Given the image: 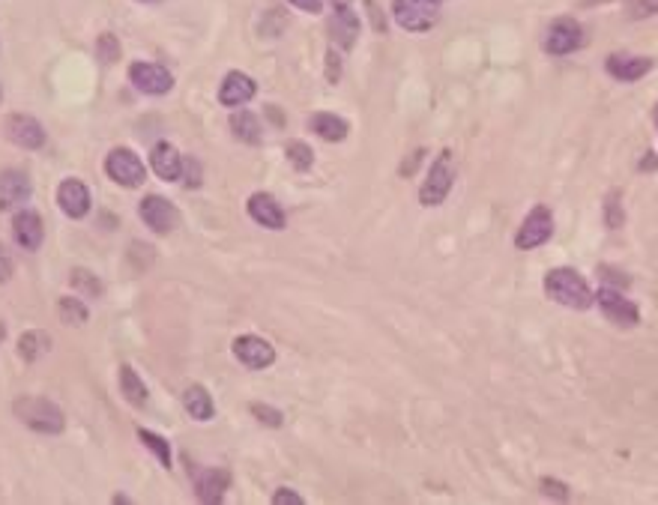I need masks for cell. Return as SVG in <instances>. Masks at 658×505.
I'll return each mask as SVG.
<instances>
[{
	"mask_svg": "<svg viewBox=\"0 0 658 505\" xmlns=\"http://www.w3.org/2000/svg\"><path fill=\"white\" fill-rule=\"evenodd\" d=\"M545 293L557 305H566L575 311H587L596 305V293L590 290L584 275L578 269H569V266H557L545 275Z\"/></svg>",
	"mask_w": 658,
	"mask_h": 505,
	"instance_id": "6da1fadb",
	"label": "cell"
},
{
	"mask_svg": "<svg viewBox=\"0 0 658 505\" xmlns=\"http://www.w3.org/2000/svg\"><path fill=\"white\" fill-rule=\"evenodd\" d=\"M12 413L36 434H63L66 428V416L63 410L48 401V398H39V395H21L12 401Z\"/></svg>",
	"mask_w": 658,
	"mask_h": 505,
	"instance_id": "7a4b0ae2",
	"label": "cell"
},
{
	"mask_svg": "<svg viewBox=\"0 0 658 505\" xmlns=\"http://www.w3.org/2000/svg\"><path fill=\"white\" fill-rule=\"evenodd\" d=\"M452 183H455V162H452V153L443 150L431 162V168H428V174L419 186V204L422 207H440L449 198Z\"/></svg>",
	"mask_w": 658,
	"mask_h": 505,
	"instance_id": "3957f363",
	"label": "cell"
},
{
	"mask_svg": "<svg viewBox=\"0 0 658 505\" xmlns=\"http://www.w3.org/2000/svg\"><path fill=\"white\" fill-rule=\"evenodd\" d=\"M392 18L407 33H425L440 21V0H392Z\"/></svg>",
	"mask_w": 658,
	"mask_h": 505,
	"instance_id": "277c9868",
	"label": "cell"
},
{
	"mask_svg": "<svg viewBox=\"0 0 658 505\" xmlns=\"http://www.w3.org/2000/svg\"><path fill=\"white\" fill-rule=\"evenodd\" d=\"M584 42H587V33H584L581 21H578V18H569V15L551 21L548 33H545V39H542L545 51L554 54V57L575 54L578 48H584Z\"/></svg>",
	"mask_w": 658,
	"mask_h": 505,
	"instance_id": "5b68a950",
	"label": "cell"
},
{
	"mask_svg": "<svg viewBox=\"0 0 658 505\" xmlns=\"http://www.w3.org/2000/svg\"><path fill=\"white\" fill-rule=\"evenodd\" d=\"M105 174L123 186V189H138L144 180H147V168L144 162L129 150V147H114L108 156H105Z\"/></svg>",
	"mask_w": 658,
	"mask_h": 505,
	"instance_id": "8992f818",
	"label": "cell"
},
{
	"mask_svg": "<svg viewBox=\"0 0 658 505\" xmlns=\"http://www.w3.org/2000/svg\"><path fill=\"white\" fill-rule=\"evenodd\" d=\"M551 237H554V213L545 204H536L527 213V219L521 222V228L515 234V246L521 252H533V249L545 246Z\"/></svg>",
	"mask_w": 658,
	"mask_h": 505,
	"instance_id": "52a82bcc",
	"label": "cell"
},
{
	"mask_svg": "<svg viewBox=\"0 0 658 505\" xmlns=\"http://www.w3.org/2000/svg\"><path fill=\"white\" fill-rule=\"evenodd\" d=\"M596 305L602 308V314H605L611 323H617V326H623V329H632V326L641 323V308H638L632 299H626V293L617 290V287H602V290L596 293Z\"/></svg>",
	"mask_w": 658,
	"mask_h": 505,
	"instance_id": "ba28073f",
	"label": "cell"
},
{
	"mask_svg": "<svg viewBox=\"0 0 658 505\" xmlns=\"http://www.w3.org/2000/svg\"><path fill=\"white\" fill-rule=\"evenodd\" d=\"M129 81H132L135 90H141L147 96H165L174 87V75L165 66L147 63V60H138V63L129 66Z\"/></svg>",
	"mask_w": 658,
	"mask_h": 505,
	"instance_id": "9c48e42d",
	"label": "cell"
},
{
	"mask_svg": "<svg viewBox=\"0 0 658 505\" xmlns=\"http://www.w3.org/2000/svg\"><path fill=\"white\" fill-rule=\"evenodd\" d=\"M138 213H141V222L156 234H171L180 225V210L168 198H159V195H147Z\"/></svg>",
	"mask_w": 658,
	"mask_h": 505,
	"instance_id": "30bf717a",
	"label": "cell"
},
{
	"mask_svg": "<svg viewBox=\"0 0 658 505\" xmlns=\"http://www.w3.org/2000/svg\"><path fill=\"white\" fill-rule=\"evenodd\" d=\"M3 135L9 144L21 147V150H39L45 144V129L39 120L27 117V114H9L3 123Z\"/></svg>",
	"mask_w": 658,
	"mask_h": 505,
	"instance_id": "8fae6325",
	"label": "cell"
},
{
	"mask_svg": "<svg viewBox=\"0 0 658 505\" xmlns=\"http://www.w3.org/2000/svg\"><path fill=\"white\" fill-rule=\"evenodd\" d=\"M234 356L252 368V371H261V368H270L276 362V350L267 338H258V335H240L234 341Z\"/></svg>",
	"mask_w": 658,
	"mask_h": 505,
	"instance_id": "7c38bea8",
	"label": "cell"
},
{
	"mask_svg": "<svg viewBox=\"0 0 658 505\" xmlns=\"http://www.w3.org/2000/svg\"><path fill=\"white\" fill-rule=\"evenodd\" d=\"M605 69L611 78L623 81V84H632V81H641L644 75H650L656 69V60L653 57H635V54H611L605 60Z\"/></svg>",
	"mask_w": 658,
	"mask_h": 505,
	"instance_id": "4fadbf2b",
	"label": "cell"
},
{
	"mask_svg": "<svg viewBox=\"0 0 658 505\" xmlns=\"http://www.w3.org/2000/svg\"><path fill=\"white\" fill-rule=\"evenodd\" d=\"M255 93H258V84H255L246 72H240V69L228 72V75L222 78V84H219V102H222L225 108H240V105L252 102Z\"/></svg>",
	"mask_w": 658,
	"mask_h": 505,
	"instance_id": "5bb4252c",
	"label": "cell"
},
{
	"mask_svg": "<svg viewBox=\"0 0 658 505\" xmlns=\"http://www.w3.org/2000/svg\"><path fill=\"white\" fill-rule=\"evenodd\" d=\"M329 39L335 48L350 51L359 39V18L350 6H338L329 18Z\"/></svg>",
	"mask_w": 658,
	"mask_h": 505,
	"instance_id": "9a60e30c",
	"label": "cell"
},
{
	"mask_svg": "<svg viewBox=\"0 0 658 505\" xmlns=\"http://www.w3.org/2000/svg\"><path fill=\"white\" fill-rule=\"evenodd\" d=\"M57 207L69 219H84L90 213V189L81 180H63L57 186Z\"/></svg>",
	"mask_w": 658,
	"mask_h": 505,
	"instance_id": "2e32d148",
	"label": "cell"
},
{
	"mask_svg": "<svg viewBox=\"0 0 658 505\" xmlns=\"http://www.w3.org/2000/svg\"><path fill=\"white\" fill-rule=\"evenodd\" d=\"M246 210H249V216H252L261 228H267V231H282V228H285V213H282L279 201H276L270 192H255V195L249 198Z\"/></svg>",
	"mask_w": 658,
	"mask_h": 505,
	"instance_id": "e0dca14e",
	"label": "cell"
},
{
	"mask_svg": "<svg viewBox=\"0 0 658 505\" xmlns=\"http://www.w3.org/2000/svg\"><path fill=\"white\" fill-rule=\"evenodd\" d=\"M30 177L18 168H6L0 171V213L12 210L18 204H24L30 198Z\"/></svg>",
	"mask_w": 658,
	"mask_h": 505,
	"instance_id": "ac0fdd59",
	"label": "cell"
},
{
	"mask_svg": "<svg viewBox=\"0 0 658 505\" xmlns=\"http://www.w3.org/2000/svg\"><path fill=\"white\" fill-rule=\"evenodd\" d=\"M183 165L186 159L180 156V150L174 144H156L153 153H150V168L159 180H168V183H177L183 177Z\"/></svg>",
	"mask_w": 658,
	"mask_h": 505,
	"instance_id": "d6986e66",
	"label": "cell"
},
{
	"mask_svg": "<svg viewBox=\"0 0 658 505\" xmlns=\"http://www.w3.org/2000/svg\"><path fill=\"white\" fill-rule=\"evenodd\" d=\"M12 237H15L18 249H24V252H36V249L42 246V237H45L39 213H33V210H21V213H15V219H12Z\"/></svg>",
	"mask_w": 658,
	"mask_h": 505,
	"instance_id": "ffe728a7",
	"label": "cell"
},
{
	"mask_svg": "<svg viewBox=\"0 0 658 505\" xmlns=\"http://www.w3.org/2000/svg\"><path fill=\"white\" fill-rule=\"evenodd\" d=\"M228 488H231V473L228 470L210 467V470L195 476V494H198L201 503H222Z\"/></svg>",
	"mask_w": 658,
	"mask_h": 505,
	"instance_id": "44dd1931",
	"label": "cell"
},
{
	"mask_svg": "<svg viewBox=\"0 0 658 505\" xmlns=\"http://www.w3.org/2000/svg\"><path fill=\"white\" fill-rule=\"evenodd\" d=\"M183 404H186V413H189L195 422H207V419H213V413H216V404H213L210 392H207L201 383H192V386L183 392Z\"/></svg>",
	"mask_w": 658,
	"mask_h": 505,
	"instance_id": "7402d4cb",
	"label": "cell"
},
{
	"mask_svg": "<svg viewBox=\"0 0 658 505\" xmlns=\"http://www.w3.org/2000/svg\"><path fill=\"white\" fill-rule=\"evenodd\" d=\"M312 132H315L318 138H324V141H332V144H338V141H344V138H347V132H350V123H347L344 117H338V114H329V111H318V114L312 117Z\"/></svg>",
	"mask_w": 658,
	"mask_h": 505,
	"instance_id": "603a6c76",
	"label": "cell"
},
{
	"mask_svg": "<svg viewBox=\"0 0 658 505\" xmlns=\"http://www.w3.org/2000/svg\"><path fill=\"white\" fill-rule=\"evenodd\" d=\"M120 395H123L129 404H135V407H144V404H147V386H144V380L138 377V371H135L132 365H123V368H120Z\"/></svg>",
	"mask_w": 658,
	"mask_h": 505,
	"instance_id": "cb8c5ba5",
	"label": "cell"
},
{
	"mask_svg": "<svg viewBox=\"0 0 658 505\" xmlns=\"http://www.w3.org/2000/svg\"><path fill=\"white\" fill-rule=\"evenodd\" d=\"M48 347H51V338H48V332H39V329H30V332H24V335L18 338V356H21L24 362L42 359V356L48 353Z\"/></svg>",
	"mask_w": 658,
	"mask_h": 505,
	"instance_id": "d4e9b609",
	"label": "cell"
},
{
	"mask_svg": "<svg viewBox=\"0 0 658 505\" xmlns=\"http://www.w3.org/2000/svg\"><path fill=\"white\" fill-rule=\"evenodd\" d=\"M231 132L243 141V144H261V120L252 111H237L231 117Z\"/></svg>",
	"mask_w": 658,
	"mask_h": 505,
	"instance_id": "484cf974",
	"label": "cell"
},
{
	"mask_svg": "<svg viewBox=\"0 0 658 505\" xmlns=\"http://www.w3.org/2000/svg\"><path fill=\"white\" fill-rule=\"evenodd\" d=\"M138 440L156 455V461H159L165 470H171V446H168L165 437H159V434H153V431H147V428H138Z\"/></svg>",
	"mask_w": 658,
	"mask_h": 505,
	"instance_id": "4316f807",
	"label": "cell"
},
{
	"mask_svg": "<svg viewBox=\"0 0 658 505\" xmlns=\"http://www.w3.org/2000/svg\"><path fill=\"white\" fill-rule=\"evenodd\" d=\"M57 311H60V317H63L66 323H72V326H81V323H87V317H90L87 305H84L81 299H75V296H63V299L57 302Z\"/></svg>",
	"mask_w": 658,
	"mask_h": 505,
	"instance_id": "83f0119b",
	"label": "cell"
},
{
	"mask_svg": "<svg viewBox=\"0 0 658 505\" xmlns=\"http://www.w3.org/2000/svg\"><path fill=\"white\" fill-rule=\"evenodd\" d=\"M285 153H288V162L294 165V171H309L315 165V153L306 141H291L285 147Z\"/></svg>",
	"mask_w": 658,
	"mask_h": 505,
	"instance_id": "f1b7e54d",
	"label": "cell"
},
{
	"mask_svg": "<svg viewBox=\"0 0 658 505\" xmlns=\"http://www.w3.org/2000/svg\"><path fill=\"white\" fill-rule=\"evenodd\" d=\"M605 225L611 231L623 228L626 225V213H623V204H620V192H611L608 201H605Z\"/></svg>",
	"mask_w": 658,
	"mask_h": 505,
	"instance_id": "f546056e",
	"label": "cell"
},
{
	"mask_svg": "<svg viewBox=\"0 0 658 505\" xmlns=\"http://www.w3.org/2000/svg\"><path fill=\"white\" fill-rule=\"evenodd\" d=\"M623 12L635 21L658 15V0H623Z\"/></svg>",
	"mask_w": 658,
	"mask_h": 505,
	"instance_id": "4dcf8cb0",
	"label": "cell"
},
{
	"mask_svg": "<svg viewBox=\"0 0 658 505\" xmlns=\"http://www.w3.org/2000/svg\"><path fill=\"white\" fill-rule=\"evenodd\" d=\"M72 287H78V290H84L87 296H102V284H99V278L93 275V272H87V269H75L72 272Z\"/></svg>",
	"mask_w": 658,
	"mask_h": 505,
	"instance_id": "1f68e13d",
	"label": "cell"
},
{
	"mask_svg": "<svg viewBox=\"0 0 658 505\" xmlns=\"http://www.w3.org/2000/svg\"><path fill=\"white\" fill-rule=\"evenodd\" d=\"M96 54H99V60H102V63H114V60L120 57V42H117V36L102 33V36H99V42H96Z\"/></svg>",
	"mask_w": 658,
	"mask_h": 505,
	"instance_id": "d6a6232c",
	"label": "cell"
},
{
	"mask_svg": "<svg viewBox=\"0 0 658 505\" xmlns=\"http://www.w3.org/2000/svg\"><path fill=\"white\" fill-rule=\"evenodd\" d=\"M252 416H255L258 422L270 425V428H282V422H285L282 410H276V407H270V404H252Z\"/></svg>",
	"mask_w": 658,
	"mask_h": 505,
	"instance_id": "836d02e7",
	"label": "cell"
},
{
	"mask_svg": "<svg viewBox=\"0 0 658 505\" xmlns=\"http://www.w3.org/2000/svg\"><path fill=\"white\" fill-rule=\"evenodd\" d=\"M539 488H542L545 497H551V500H557V503H566V500L572 497L569 485H563V482H557V479H542Z\"/></svg>",
	"mask_w": 658,
	"mask_h": 505,
	"instance_id": "e575fe53",
	"label": "cell"
},
{
	"mask_svg": "<svg viewBox=\"0 0 658 505\" xmlns=\"http://www.w3.org/2000/svg\"><path fill=\"white\" fill-rule=\"evenodd\" d=\"M12 269H15V260H12V252L0 243V284H6L12 278Z\"/></svg>",
	"mask_w": 658,
	"mask_h": 505,
	"instance_id": "d590c367",
	"label": "cell"
},
{
	"mask_svg": "<svg viewBox=\"0 0 658 505\" xmlns=\"http://www.w3.org/2000/svg\"><path fill=\"white\" fill-rule=\"evenodd\" d=\"M273 505H306V500L300 494H294L291 488H279L273 494Z\"/></svg>",
	"mask_w": 658,
	"mask_h": 505,
	"instance_id": "8d00e7d4",
	"label": "cell"
},
{
	"mask_svg": "<svg viewBox=\"0 0 658 505\" xmlns=\"http://www.w3.org/2000/svg\"><path fill=\"white\" fill-rule=\"evenodd\" d=\"M288 3L297 6V9H303V12H312V15L324 12V0H288Z\"/></svg>",
	"mask_w": 658,
	"mask_h": 505,
	"instance_id": "74e56055",
	"label": "cell"
},
{
	"mask_svg": "<svg viewBox=\"0 0 658 505\" xmlns=\"http://www.w3.org/2000/svg\"><path fill=\"white\" fill-rule=\"evenodd\" d=\"M350 3H353V0H332V6H335V9H338V6H350Z\"/></svg>",
	"mask_w": 658,
	"mask_h": 505,
	"instance_id": "f35d334b",
	"label": "cell"
},
{
	"mask_svg": "<svg viewBox=\"0 0 658 505\" xmlns=\"http://www.w3.org/2000/svg\"><path fill=\"white\" fill-rule=\"evenodd\" d=\"M656 126H658V105H656Z\"/></svg>",
	"mask_w": 658,
	"mask_h": 505,
	"instance_id": "ab89813d",
	"label": "cell"
},
{
	"mask_svg": "<svg viewBox=\"0 0 658 505\" xmlns=\"http://www.w3.org/2000/svg\"><path fill=\"white\" fill-rule=\"evenodd\" d=\"M141 3H153V0H141Z\"/></svg>",
	"mask_w": 658,
	"mask_h": 505,
	"instance_id": "60d3db41",
	"label": "cell"
},
{
	"mask_svg": "<svg viewBox=\"0 0 658 505\" xmlns=\"http://www.w3.org/2000/svg\"><path fill=\"white\" fill-rule=\"evenodd\" d=\"M0 99H3V90H0Z\"/></svg>",
	"mask_w": 658,
	"mask_h": 505,
	"instance_id": "b9f144b4",
	"label": "cell"
},
{
	"mask_svg": "<svg viewBox=\"0 0 658 505\" xmlns=\"http://www.w3.org/2000/svg\"><path fill=\"white\" fill-rule=\"evenodd\" d=\"M440 3H443V0H440Z\"/></svg>",
	"mask_w": 658,
	"mask_h": 505,
	"instance_id": "7bdbcfd3",
	"label": "cell"
}]
</instances>
